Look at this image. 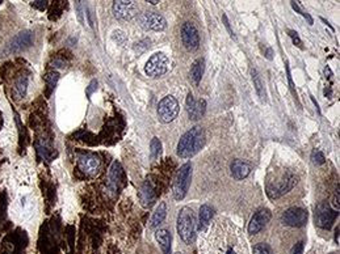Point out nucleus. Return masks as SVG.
I'll use <instances>...</instances> for the list:
<instances>
[{
  "mask_svg": "<svg viewBox=\"0 0 340 254\" xmlns=\"http://www.w3.org/2000/svg\"><path fill=\"white\" fill-rule=\"evenodd\" d=\"M252 80H253V85H255V89L259 94V97L262 100H265V90H264V84H263L262 79H260V75L258 74L256 70H252Z\"/></svg>",
  "mask_w": 340,
  "mask_h": 254,
  "instance_id": "5701e85b",
  "label": "nucleus"
},
{
  "mask_svg": "<svg viewBox=\"0 0 340 254\" xmlns=\"http://www.w3.org/2000/svg\"><path fill=\"white\" fill-rule=\"evenodd\" d=\"M336 217L337 212L327 202H321L315 208V224L322 230H330Z\"/></svg>",
  "mask_w": 340,
  "mask_h": 254,
  "instance_id": "6e6552de",
  "label": "nucleus"
},
{
  "mask_svg": "<svg viewBox=\"0 0 340 254\" xmlns=\"http://www.w3.org/2000/svg\"><path fill=\"white\" fill-rule=\"evenodd\" d=\"M165 216H167V205H165L164 202H162V203H159V206L155 208L153 216H151L150 220L151 228H156L159 224H162L163 221H164Z\"/></svg>",
  "mask_w": 340,
  "mask_h": 254,
  "instance_id": "4be33fe9",
  "label": "nucleus"
},
{
  "mask_svg": "<svg viewBox=\"0 0 340 254\" xmlns=\"http://www.w3.org/2000/svg\"><path fill=\"white\" fill-rule=\"evenodd\" d=\"M204 143H205V133H204L203 127L196 126L188 130L180 138L178 143V148H176V153L181 158H189L203 148Z\"/></svg>",
  "mask_w": 340,
  "mask_h": 254,
  "instance_id": "f257e3e1",
  "label": "nucleus"
},
{
  "mask_svg": "<svg viewBox=\"0 0 340 254\" xmlns=\"http://www.w3.org/2000/svg\"><path fill=\"white\" fill-rule=\"evenodd\" d=\"M190 180H192V165L189 163L184 164L178 172L175 183H174V197L176 201H181L187 196L189 189Z\"/></svg>",
  "mask_w": 340,
  "mask_h": 254,
  "instance_id": "20e7f679",
  "label": "nucleus"
},
{
  "mask_svg": "<svg viewBox=\"0 0 340 254\" xmlns=\"http://www.w3.org/2000/svg\"><path fill=\"white\" fill-rule=\"evenodd\" d=\"M223 21H225L226 28L229 29V33H230V36H231V37H234V35H233V30H231V29H230V24H229V21H228V17H226L225 15H223Z\"/></svg>",
  "mask_w": 340,
  "mask_h": 254,
  "instance_id": "c9c22d12",
  "label": "nucleus"
},
{
  "mask_svg": "<svg viewBox=\"0 0 340 254\" xmlns=\"http://www.w3.org/2000/svg\"><path fill=\"white\" fill-rule=\"evenodd\" d=\"M78 165L83 173L88 176H95L99 173L101 167L100 158L94 153H84V155L78 156Z\"/></svg>",
  "mask_w": 340,
  "mask_h": 254,
  "instance_id": "f8f14e48",
  "label": "nucleus"
},
{
  "mask_svg": "<svg viewBox=\"0 0 340 254\" xmlns=\"http://www.w3.org/2000/svg\"><path fill=\"white\" fill-rule=\"evenodd\" d=\"M289 36L292 37V40H293V44L297 45V46L302 49V42H301L300 37H298V35H297V31L289 30Z\"/></svg>",
  "mask_w": 340,
  "mask_h": 254,
  "instance_id": "c756f323",
  "label": "nucleus"
},
{
  "mask_svg": "<svg viewBox=\"0 0 340 254\" xmlns=\"http://www.w3.org/2000/svg\"><path fill=\"white\" fill-rule=\"evenodd\" d=\"M290 4H292V7H293V10L296 11V12L301 13V15H302L303 17H305V19L307 20V21H309V24L313 25L311 16H310L307 12H305V11H303L302 8H301V6H300V4H298V2H290Z\"/></svg>",
  "mask_w": 340,
  "mask_h": 254,
  "instance_id": "cd10ccee",
  "label": "nucleus"
},
{
  "mask_svg": "<svg viewBox=\"0 0 340 254\" xmlns=\"http://www.w3.org/2000/svg\"><path fill=\"white\" fill-rule=\"evenodd\" d=\"M169 69L168 56L163 53H155L150 56V59L145 66V72L150 78H159L163 76Z\"/></svg>",
  "mask_w": 340,
  "mask_h": 254,
  "instance_id": "39448f33",
  "label": "nucleus"
},
{
  "mask_svg": "<svg viewBox=\"0 0 340 254\" xmlns=\"http://www.w3.org/2000/svg\"><path fill=\"white\" fill-rule=\"evenodd\" d=\"M181 41L188 51H196L200 46V35L192 22H184L181 26Z\"/></svg>",
  "mask_w": 340,
  "mask_h": 254,
  "instance_id": "9d476101",
  "label": "nucleus"
},
{
  "mask_svg": "<svg viewBox=\"0 0 340 254\" xmlns=\"http://www.w3.org/2000/svg\"><path fill=\"white\" fill-rule=\"evenodd\" d=\"M214 215V210L209 205H203L200 207V215H199V226L197 230L200 232H206L210 226V221Z\"/></svg>",
  "mask_w": 340,
  "mask_h": 254,
  "instance_id": "f3484780",
  "label": "nucleus"
},
{
  "mask_svg": "<svg viewBox=\"0 0 340 254\" xmlns=\"http://www.w3.org/2000/svg\"><path fill=\"white\" fill-rule=\"evenodd\" d=\"M204 70H205V60L203 58L196 59L190 67V79L193 80V83L196 85H199L201 81V78L204 75Z\"/></svg>",
  "mask_w": 340,
  "mask_h": 254,
  "instance_id": "412c9836",
  "label": "nucleus"
},
{
  "mask_svg": "<svg viewBox=\"0 0 340 254\" xmlns=\"http://www.w3.org/2000/svg\"><path fill=\"white\" fill-rule=\"evenodd\" d=\"M311 160H313V164L315 165H322L325 164V155L322 153L319 149H314L311 153Z\"/></svg>",
  "mask_w": 340,
  "mask_h": 254,
  "instance_id": "bb28decb",
  "label": "nucleus"
},
{
  "mask_svg": "<svg viewBox=\"0 0 340 254\" xmlns=\"http://www.w3.org/2000/svg\"><path fill=\"white\" fill-rule=\"evenodd\" d=\"M335 241L339 242V227L335 230Z\"/></svg>",
  "mask_w": 340,
  "mask_h": 254,
  "instance_id": "4c0bfd02",
  "label": "nucleus"
},
{
  "mask_svg": "<svg viewBox=\"0 0 340 254\" xmlns=\"http://www.w3.org/2000/svg\"><path fill=\"white\" fill-rule=\"evenodd\" d=\"M223 254H238L237 249L234 248V246H229L228 249H226V251Z\"/></svg>",
  "mask_w": 340,
  "mask_h": 254,
  "instance_id": "e433bc0d",
  "label": "nucleus"
},
{
  "mask_svg": "<svg viewBox=\"0 0 340 254\" xmlns=\"http://www.w3.org/2000/svg\"><path fill=\"white\" fill-rule=\"evenodd\" d=\"M297 180L298 178L293 173L282 174L277 181L269 182L267 185V194L271 199L280 198V197H282L293 189L297 183Z\"/></svg>",
  "mask_w": 340,
  "mask_h": 254,
  "instance_id": "7ed1b4c3",
  "label": "nucleus"
},
{
  "mask_svg": "<svg viewBox=\"0 0 340 254\" xmlns=\"http://www.w3.org/2000/svg\"><path fill=\"white\" fill-rule=\"evenodd\" d=\"M46 3L47 2H32V6L35 7V8H38V10L44 11L46 8Z\"/></svg>",
  "mask_w": 340,
  "mask_h": 254,
  "instance_id": "72a5a7b5",
  "label": "nucleus"
},
{
  "mask_svg": "<svg viewBox=\"0 0 340 254\" xmlns=\"http://www.w3.org/2000/svg\"><path fill=\"white\" fill-rule=\"evenodd\" d=\"M178 235L184 244L190 245L196 239V216L190 207H183L178 215Z\"/></svg>",
  "mask_w": 340,
  "mask_h": 254,
  "instance_id": "f03ea898",
  "label": "nucleus"
},
{
  "mask_svg": "<svg viewBox=\"0 0 340 254\" xmlns=\"http://www.w3.org/2000/svg\"><path fill=\"white\" fill-rule=\"evenodd\" d=\"M250 172L251 167L247 164L246 162H243V160L237 158V160L231 163V174H233V177H234L237 181L244 180V178L250 174Z\"/></svg>",
  "mask_w": 340,
  "mask_h": 254,
  "instance_id": "a211bd4d",
  "label": "nucleus"
},
{
  "mask_svg": "<svg viewBox=\"0 0 340 254\" xmlns=\"http://www.w3.org/2000/svg\"><path fill=\"white\" fill-rule=\"evenodd\" d=\"M147 3H150V4H153V6H156V4L159 3V2H155V0H150V2H147Z\"/></svg>",
  "mask_w": 340,
  "mask_h": 254,
  "instance_id": "58836bf2",
  "label": "nucleus"
},
{
  "mask_svg": "<svg viewBox=\"0 0 340 254\" xmlns=\"http://www.w3.org/2000/svg\"><path fill=\"white\" fill-rule=\"evenodd\" d=\"M160 153H162V143H160V140L158 139V138H153V140H151L150 143V155H151V158H156L159 157Z\"/></svg>",
  "mask_w": 340,
  "mask_h": 254,
  "instance_id": "393cba45",
  "label": "nucleus"
},
{
  "mask_svg": "<svg viewBox=\"0 0 340 254\" xmlns=\"http://www.w3.org/2000/svg\"><path fill=\"white\" fill-rule=\"evenodd\" d=\"M96 87H97V81L96 80L91 81L90 88H88V89H87V94H88V96H91V94H92V92H94V90L96 89Z\"/></svg>",
  "mask_w": 340,
  "mask_h": 254,
  "instance_id": "f704fd0d",
  "label": "nucleus"
},
{
  "mask_svg": "<svg viewBox=\"0 0 340 254\" xmlns=\"http://www.w3.org/2000/svg\"><path fill=\"white\" fill-rule=\"evenodd\" d=\"M281 223L287 227L300 228L307 223V212L301 207H290L281 216Z\"/></svg>",
  "mask_w": 340,
  "mask_h": 254,
  "instance_id": "1a4fd4ad",
  "label": "nucleus"
},
{
  "mask_svg": "<svg viewBox=\"0 0 340 254\" xmlns=\"http://www.w3.org/2000/svg\"><path fill=\"white\" fill-rule=\"evenodd\" d=\"M35 42V33L32 30H22L15 36L12 40L7 44L6 54H17L21 53L28 47H31Z\"/></svg>",
  "mask_w": 340,
  "mask_h": 254,
  "instance_id": "0eeeda50",
  "label": "nucleus"
},
{
  "mask_svg": "<svg viewBox=\"0 0 340 254\" xmlns=\"http://www.w3.org/2000/svg\"><path fill=\"white\" fill-rule=\"evenodd\" d=\"M138 196H139V202L142 207L149 208L154 205V202H155V192H154V187L150 181H145L144 185L140 186Z\"/></svg>",
  "mask_w": 340,
  "mask_h": 254,
  "instance_id": "dca6fc26",
  "label": "nucleus"
},
{
  "mask_svg": "<svg viewBox=\"0 0 340 254\" xmlns=\"http://www.w3.org/2000/svg\"><path fill=\"white\" fill-rule=\"evenodd\" d=\"M253 254H272V250L268 244L260 242L253 246Z\"/></svg>",
  "mask_w": 340,
  "mask_h": 254,
  "instance_id": "a878e982",
  "label": "nucleus"
},
{
  "mask_svg": "<svg viewBox=\"0 0 340 254\" xmlns=\"http://www.w3.org/2000/svg\"><path fill=\"white\" fill-rule=\"evenodd\" d=\"M155 240L159 244L160 249H162L163 254H171V233L168 230H158L155 232Z\"/></svg>",
  "mask_w": 340,
  "mask_h": 254,
  "instance_id": "aec40b11",
  "label": "nucleus"
},
{
  "mask_svg": "<svg viewBox=\"0 0 340 254\" xmlns=\"http://www.w3.org/2000/svg\"><path fill=\"white\" fill-rule=\"evenodd\" d=\"M113 13L117 19L129 21L137 15V7L134 2H125V0H119L113 3Z\"/></svg>",
  "mask_w": 340,
  "mask_h": 254,
  "instance_id": "ddd939ff",
  "label": "nucleus"
},
{
  "mask_svg": "<svg viewBox=\"0 0 340 254\" xmlns=\"http://www.w3.org/2000/svg\"><path fill=\"white\" fill-rule=\"evenodd\" d=\"M292 254H303V241H298L294 245Z\"/></svg>",
  "mask_w": 340,
  "mask_h": 254,
  "instance_id": "7c9ffc66",
  "label": "nucleus"
},
{
  "mask_svg": "<svg viewBox=\"0 0 340 254\" xmlns=\"http://www.w3.org/2000/svg\"><path fill=\"white\" fill-rule=\"evenodd\" d=\"M331 254H335V253H331Z\"/></svg>",
  "mask_w": 340,
  "mask_h": 254,
  "instance_id": "a19ab883",
  "label": "nucleus"
},
{
  "mask_svg": "<svg viewBox=\"0 0 340 254\" xmlns=\"http://www.w3.org/2000/svg\"><path fill=\"white\" fill-rule=\"evenodd\" d=\"M287 74H288V80H289V84H290V89H292V92H293L294 97H297V93H296V89H294V85H293V81H292V76H290V70H289V65L287 63Z\"/></svg>",
  "mask_w": 340,
  "mask_h": 254,
  "instance_id": "2f4dec72",
  "label": "nucleus"
},
{
  "mask_svg": "<svg viewBox=\"0 0 340 254\" xmlns=\"http://www.w3.org/2000/svg\"><path fill=\"white\" fill-rule=\"evenodd\" d=\"M58 78H60V75H58V72H51V74L47 75V83H49V85H50V88H54V85L56 84V81H58Z\"/></svg>",
  "mask_w": 340,
  "mask_h": 254,
  "instance_id": "c85d7f7f",
  "label": "nucleus"
},
{
  "mask_svg": "<svg viewBox=\"0 0 340 254\" xmlns=\"http://www.w3.org/2000/svg\"><path fill=\"white\" fill-rule=\"evenodd\" d=\"M176 254H183V253H176Z\"/></svg>",
  "mask_w": 340,
  "mask_h": 254,
  "instance_id": "ea45409f",
  "label": "nucleus"
},
{
  "mask_svg": "<svg viewBox=\"0 0 340 254\" xmlns=\"http://www.w3.org/2000/svg\"><path fill=\"white\" fill-rule=\"evenodd\" d=\"M125 36H124V33L120 30H116L113 31V40L115 41H119V42H122V41L125 40Z\"/></svg>",
  "mask_w": 340,
  "mask_h": 254,
  "instance_id": "473e14b6",
  "label": "nucleus"
},
{
  "mask_svg": "<svg viewBox=\"0 0 340 254\" xmlns=\"http://www.w3.org/2000/svg\"><path fill=\"white\" fill-rule=\"evenodd\" d=\"M139 25L146 30L160 31L167 28V21L159 13L146 12L139 16Z\"/></svg>",
  "mask_w": 340,
  "mask_h": 254,
  "instance_id": "9b49d317",
  "label": "nucleus"
},
{
  "mask_svg": "<svg viewBox=\"0 0 340 254\" xmlns=\"http://www.w3.org/2000/svg\"><path fill=\"white\" fill-rule=\"evenodd\" d=\"M122 169L120 167L119 163H113L112 167L109 169V173H108V182H106V187L108 190L112 193H115L117 190V186L120 182V177H121Z\"/></svg>",
  "mask_w": 340,
  "mask_h": 254,
  "instance_id": "6ab92c4d",
  "label": "nucleus"
},
{
  "mask_svg": "<svg viewBox=\"0 0 340 254\" xmlns=\"http://www.w3.org/2000/svg\"><path fill=\"white\" fill-rule=\"evenodd\" d=\"M271 211L268 208H262V210L256 211L253 216L251 217L250 224H248V233L250 235H256L264 228L268 221L271 220Z\"/></svg>",
  "mask_w": 340,
  "mask_h": 254,
  "instance_id": "4468645a",
  "label": "nucleus"
},
{
  "mask_svg": "<svg viewBox=\"0 0 340 254\" xmlns=\"http://www.w3.org/2000/svg\"><path fill=\"white\" fill-rule=\"evenodd\" d=\"M26 89H28V79L25 76H22L17 80L15 85V90L19 97H24L26 94Z\"/></svg>",
  "mask_w": 340,
  "mask_h": 254,
  "instance_id": "b1692460",
  "label": "nucleus"
},
{
  "mask_svg": "<svg viewBox=\"0 0 340 254\" xmlns=\"http://www.w3.org/2000/svg\"><path fill=\"white\" fill-rule=\"evenodd\" d=\"M206 109V101L205 100H199V101H194L193 94L192 93H188L187 97V112L188 115H189L190 119H200L201 117L204 115Z\"/></svg>",
  "mask_w": 340,
  "mask_h": 254,
  "instance_id": "2eb2a0df",
  "label": "nucleus"
},
{
  "mask_svg": "<svg viewBox=\"0 0 340 254\" xmlns=\"http://www.w3.org/2000/svg\"><path fill=\"white\" fill-rule=\"evenodd\" d=\"M179 110H180V106H179L178 100L168 94L158 105V118L162 123H169L175 121V118H178Z\"/></svg>",
  "mask_w": 340,
  "mask_h": 254,
  "instance_id": "423d86ee",
  "label": "nucleus"
}]
</instances>
